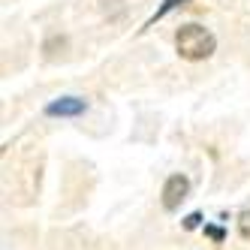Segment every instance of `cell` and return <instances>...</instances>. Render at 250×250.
Listing matches in <instances>:
<instances>
[{
  "label": "cell",
  "mask_w": 250,
  "mask_h": 250,
  "mask_svg": "<svg viewBox=\"0 0 250 250\" xmlns=\"http://www.w3.org/2000/svg\"><path fill=\"white\" fill-rule=\"evenodd\" d=\"M199 220H202V217H199V214H190V217H187V229H193V226H196V223H199Z\"/></svg>",
  "instance_id": "obj_5"
},
{
  "label": "cell",
  "mask_w": 250,
  "mask_h": 250,
  "mask_svg": "<svg viewBox=\"0 0 250 250\" xmlns=\"http://www.w3.org/2000/svg\"><path fill=\"white\" fill-rule=\"evenodd\" d=\"M205 232H208V235H211V238H217V241L223 238V232H220V229H205Z\"/></svg>",
  "instance_id": "obj_6"
},
{
  "label": "cell",
  "mask_w": 250,
  "mask_h": 250,
  "mask_svg": "<svg viewBox=\"0 0 250 250\" xmlns=\"http://www.w3.org/2000/svg\"><path fill=\"white\" fill-rule=\"evenodd\" d=\"M214 33L202 24H184L175 33V48L184 61H205L214 55Z\"/></svg>",
  "instance_id": "obj_1"
},
{
  "label": "cell",
  "mask_w": 250,
  "mask_h": 250,
  "mask_svg": "<svg viewBox=\"0 0 250 250\" xmlns=\"http://www.w3.org/2000/svg\"><path fill=\"white\" fill-rule=\"evenodd\" d=\"M187 193H190V181H187V178L184 175H169L166 184H163V208L175 211L178 205L187 199Z\"/></svg>",
  "instance_id": "obj_2"
},
{
  "label": "cell",
  "mask_w": 250,
  "mask_h": 250,
  "mask_svg": "<svg viewBox=\"0 0 250 250\" xmlns=\"http://www.w3.org/2000/svg\"><path fill=\"white\" fill-rule=\"evenodd\" d=\"M238 232H241V238L250 241V211H241V217H238Z\"/></svg>",
  "instance_id": "obj_4"
},
{
  "label": "cell",
  "mask_w": 250,
  "mask_h": 250,
  "mask_svg": "<svg viewBox=\"0 0 250 250\" xmlns=\"http://www.w3.org/2000/svg\"><path fill=\"white\" fill-rule=\"evenodd\" d=\"M84 112V100H79V97H63V100H58V103H51L48 109H45V115H51V118H63V115H82Z\"/></svg>",
  "instance_id": "obj_3"
}]
</instances>
